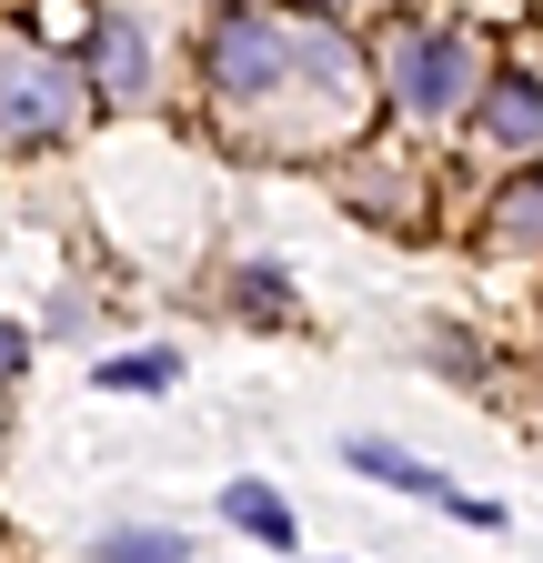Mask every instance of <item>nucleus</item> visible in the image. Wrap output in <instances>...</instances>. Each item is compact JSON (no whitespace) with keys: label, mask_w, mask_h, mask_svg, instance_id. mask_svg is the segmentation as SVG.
Here are the masks:
<instances>
[{"label":"nucleus","mask_w":543,"mask_h":563,"mask_svg":"<svg viewBox=\"0 0 543 563\" xmlns=\"http://www.w3.org/2000/svg\"><path fill=\"white\" fill-rule=\"evenodd\" d=\"M292 81V41L272 31L262 11H222V31H212V91L222 101H272Z\"/></svg>","instance_id":"nucleus-1"},{"label":"nucleus","mask_w":543,"mask_h":563,"mask_svg":"<svg viewBox=\"0 0 543 563\" xmlns=\"http://www.w3.org/2000/svg\"><path fill=\"white\" fill-rule=\"evenodd\" d=\"M463 91H473V51H463L453 31H392V101H402V111L443 121Z\"/></svg>","instance_id":"nucleus-2"},{"label":"nucleus","mask_w":543,"mask_h":563,"mask_svg":"<svg viewBox=\"0 0 543 563\" xmlns=\"http://www.w3.org/2000/svg\"><path fill=\"white\" fill-rule=\"evenodd\" d=\"M71 121V70L51 51H11L0 60V141H51Z\"/></svg>","instance_id":"nucleus-3"},{"label":"nucleus","mask_w":543,"mask_h":563,"mask_svg":"<svg viewBox=\"0 0 543 563\" xmlns=\"http://www.w3.org/2000/svg\"><path fill=\"white\" fill-rule=\"evenodd\" d=\"M91 91H111V101H142V91H152L142 11H101V21H91Z\"/></svg>","instance_id":"nucleus-4"},{"label":"nucleus","mask_w":543,"mask_h":563,"mask_svg":"<svg viewBox=\"0 0 543 563\" xmlns=\"http://www.w3.org/2000/svg\"><path fill=\"white\" fill-rule=\"evenodd\" d=\"M353 463L363 473H383L392 493H413V504H443V514H463V523H494V504H473V493H453L433 463H413V453H392V443H353Z\"/></svg>","instance_id":"nucleus-5"},{"label":"nucleus","mask_w":543,"mask_h":563,"mask_svg":"<svg viewBox=\"0 0 543 563\" xmlns=\"http://www.w3.org/2000/svg\"><path fill=\"white\" fill-rule=\"evenodd\" d=\"M484 141H494V152L543 141V81H494V101H484Z\"/></svg>","instance_id":"nucleus-6"},{"label":"nucleus","mask_w":543,"mask_h":563,"mask_svg":"<svg viewBox=\"0 0 543 563\" xmlns=\"http://www.w3.org/2000/svg\"><path fill=\"white\" fill-rule=\"evenodd\" d=\"M484 242H494V252H543V172L513 181V191L484 211Z\"/></svg>","instance_id":"nucleus-7"},{"label":"nucleus","mask_w":543,"mask_h":563,"mask_svg":"<svg viewBox=\"0 0 543 563\" xmlns=\"http://www.w3.org/2000/svg\"><path fill=\"white\" fill-rule=\"evenodd\" d=\"M222 514H232L252 543H292V514L272 504V483H232V493H222Z\"/></svg>","instance_id":"nucleus-8"},{"label":"nucleus","mask_w":543,"mask_h":563,"mask_svg":"<svg viewBox=\"0 0 543 563\" xmlns=\"http://www.w3.org/2000/svg\"><path fill=\"white\" fill-rule=\"evenodd\" d=\"M91 563H191V543L181 533H101Z\"/></svg>","instance_id":"nucleus-9"},{"label":"nucleus","mask_w":543,"mask_h":563,"mask_svg":"<svg viewBox=\"0 0 543 563\" xmlns=\"http://www.w3.org/2000/svg\"><path fill=\"white\" fill-rule=\"evenodd\" d=\"M101 383H111V393H162V383H171V352H131V363H101Z\"/></svg>","instance_id":"nucleus-10"},{"label":"nucleus","mask_w":543,"mask_h":563,"mask_svg":"<svg viewBox=\"0 0 543 563\" xmlns=\"http://www.w3.org/2000/svg\"><path fill=\"white\" fill-rule=\"evenodd\" d=\"M21 363H31V342H21L11 322H0V383H21Z\"/></svg>","instance_id":"nucleus-11"},{"label":"nucleus","mask_w":543,"mask_h":563,"mask_svg":"<svg viewBox=\"0 0 543 563\" xmlns=\"http://www.w3.org/2000/svg\"><path fill=\"white\" fill-rule=\"evenodd\" d=\"M302 11H343V0H302Z\"/></svg>","instance_id":"nucleus-12"}]
</instances>
